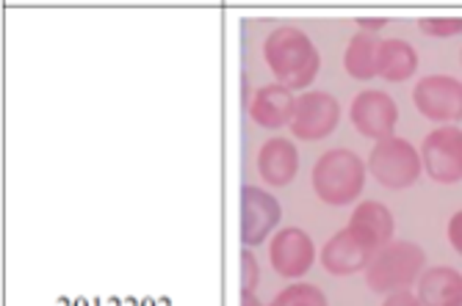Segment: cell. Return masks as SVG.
I'll list each match as a JSON object with an SVG mask.
<instances>
[{"instance_id": "1", "label": "cell", "mask_w": 462, "mask_h": 306, "mask_svg": "<svg viewBox=\"0 0 462 306\" xmlns=\"http://www.w3.org/2000/svg\"><path fill=\"white\" fill-rule=\"evenodd\" d=\"M263 58L285 89H308L321 69V56L305 31L282 25L269 33L263 45Z\"/></svg>"}, {"instance_id": "2", "label": "cell", "mask_w": 462, "mask_h": 306, "mask_svg": "<svg viewBox=\"0 0 462 306\" xmlns=\"http://www.w3.org/2000/svg\"><path fill=\"white\" fill-rule=\"evenodd\" d=\"M427 266V254L418 243L391 240L374 254L371 266L365 268V284L374 292H402L418 284Z\"/></svg>"}, {"instance_id": "3", "label": "cell", "mask_w": 462, "mask_h": 306, "mask_svg": "<svg viewBox=\"0 0 462 306\" xmlns=\"http://www.w3.org/2000/svg\"><path fill=\"white\" fill-rule=\"evenodd\" d=\"M365 185V163L352 149H329L313 166V191L327 204H352Z\"/></svg>"}, {"instance_id": "4", "label": "cell", "mask_w": 462, "mask_h": 306, "mask_svg": "<svg viewBox=\"0 0 462 306\" xmlns=\"http://www.w3.org/2000/svg\"><path fill=\"white\" fill-rule=\"evenodd\" d=\"M368 171L374 174V180L391 188V191H402L410 188L424 171V160L421 152H418L410 141L404 139H383L376 141V147L368 155Z\"/></svg>"}, {"instance_id": "5", "label": "cell", "mask_w": 462, "mask_h": 306, "mask_svg": "<svg viewBox=\"0 0 462 306\" xmlns=\"http://www.w3.org/2000/svg\"><path fill=\"white\" fill-rule=\"evenodd\" d=\"M380 240L368 235L365 230L346 224L341 232H335L321 248V266L332 276H352L371 266L374 254L380 251Z\"/></svg>"}, {"instance_id": "6", "label": "cell", "mask_w": 462, "mask_h": 306, "mask_svg": "<svg viewBox=\"0 0 462 306\" xmlns=\"http://www.w3.org/2000/svg\"><path fill=\"white\" fill-rule=\"evenodd\" d=\"M412 103L430 122H462V83L448 75H427L415 83Z\"/></svg>"}, {"instance_id": "7", "label": "cell", "mask_w": 462, "mask_h": 306, "mask_svg": "<svg viewBox=\"0 0 462 306\" xmlns=\"http://www.w3.org/2000/svg\"><path fill=\"white\" fill-rule=\"evenodd\" d=\"M421 160L435 183L454 185L462 180V130L446 124L424 139Z\"/></svg>"}, {"instance_id": "8", "label": "cell", "mask_w": 462, "mask_h": 306, "mask_svg": "<svg viewBox=\"0 0 462 306\" xmlns=\"http://www.w3.org/2000/svg\"><path fill=\"white\" fill-rule=\"evenodd\" d=\"M338 122H341L338 100L327 92H305L302 97H297L291 130L302 141H321L338 127Z\"/></svg>"}, {"instance_id": "9", "label": "cell", "mask_w": 462, "mask_h": 306, "mask_svg": "<svg viewBox=\"0 0 462 306\" xmlns=\"http://www.w3.org/2000/svg\"><path fill=\"white\" fill-rule=\"evenodd\" d=\"M282 210L280 202L258 188V185H244L241 188V243L258 246L269 238V232L280 224Z\"/></svg>"}, {"instance_id": "10", "label": "cell", "mask_w": 462, "mask_h": 306, "mask_svg": "<svg viewBox=\"0 0 462 306\" xmlns=\"http://www.w3.org/2000/svg\"><path fill=\"white\" fill-rule=\"evenodd\" d=\"M352 124L360 136L365 139H374V141H383V139H391L393 130H396V122H399V108L393 103L391 94L385 92H360L355 100H352Z\"/></svg>"}, {"instance_id": "11", "label": "cell", "mask_w": 462, "mask_h": 306, "mask_svg": "<svg viewBox=\"0 0 462 306\" xmlns=\"http://www.w3.org/2000/svg\"><path fill=\"white\" fill-rule=\"evenodd\" d=\"M269 259H272V268L280 276L300 279L313 268L316 248H313V240L308 238V232H302L297 227H288V230H282V232H277L272 238Z\"/></svg>"}, {"instance_id": "12", "label": "cell", "mask_w": 462, "mask_h": 306, "mask_svg": "<svg viewBox=\"0 0 462 306\" xmlns=\"http://www.w3.org/2000/svg\"><path fill=\"white\" fill-rule=\"evenodd\" d=\"M293 111H297V100H293V92L285 89L280 83L263 86V89L255 92L249 105V116L255 124L266 127V130H277L282 124H291Z\"/></svg>"}, {"instance_id": "13", "label": "cell", "mask_w": 462, "mask_h": 306, "mask_svg": "<svg viewBox=\"0 0 462 306\" xmlns=\"http://www.w3.org/2000/svg\"><path fill=\"white\" fill-rule=\"evenodd\" d=\"M258 171H261V177L274 188L288 185L300 171V152L293 147V141L269 139L258 152Z\"/></svg>"}, {"instance_id": "14", "label": "cell", "mask_w": 462, "mask_h": 306, "mask_svg": "<svg viewBox=\"0 0 462 306\" xmlns=\"http://www.w3.org/2000/svg\"><path fill=\"white\" fill-rule=\"evenodd\" d=\"M418 69V53L412 45L402 39H383L380 53H376V75L385 77L388 83H402L412 77Z\"/></svg>"}, {"instance_id": "15", "label": "cell", "mask_w": 462, "mask_h": 306, "mask_svg": "<svg viewBox=\"0 0 462 306\" xmlns=\"http://www.w3.org/2000/svg\"><path fill=\"white\" fill-rule=\"evenodd\" d=\"M418 298L424 306H451L462 298V274L454 268H430L418 279Z\"/></svg>"}, {"instance_id": "16", "label": "cell", "mask_w": 462, "mask_h": 306, "mask_svg": "<svg viewBox=\"0 0 462 306\" xmlns=\"http://www.w3.org/2000/svg\"><path fill=\"white\" fill-rule=\"evenodd\" d=\"M376 53H380V39L376 33L357 31L344 53V67L355 80H371L376 77Z\"/></svg>"}, {"instance_id": "17", "label": "cell", "mask_w": 462, "mask_h": 306, "mask_svg": "<svg viewBox=\"0 0 462 306\" xmlns=\"http://www.w3.org/2000/svg\"><path fill=\"white\" fill-rule=\"evenodd\" d=\"M349 224L374 235L376 240H380V246H388L393 240V215L380 202H360L349 218Z\"/></svg>"}, {"instance_id": "18", "label": "cell", "mask_w": 462, "mask_h": 306, "mask_svg": "<svg viewBox=\"0 0 462 306\" xmlns=\"http://www.w3.org/2000/svg\"><path fill=\"white\" fill-rule=\"evenodd\" d=\"M272 306H327V298L316 284H291L272 301Z\"/></svg>"}, {"instance_id": "19", "label": "cell", "mask_w": 462, "mask_h": 306, "mask_svg": "<svg viewBox=\"0 0 462 306\" xmlns=\"http://www.w3.org/2000/svg\"><path fill=\"white\" fill-rule=\"evenodd\" d=\"M418 31L435 36V39H448L462 33V17H427L418 20Z\"/></svg>"}, {"instance_id": "20", "label": "cell", "mask_w": 462, "mask_h": 306, "mask_svg": "<svg viewBox=\"0 0 462 306\" xmlns=\"http://www.w3.org/2000/svg\"><path fill=\"white\" fill-rule=\"evenodd\" d=\"M258 279H261L258 259L249 254V248H244L241 251V290H252V292H255Z\"/></svg>"}, {"instance_id": "21", "label": "cell", "mask_w": 462, "mask_h": 306, "mask_svg": "<svg viewBox=\"0 0 462 306\" xmlns=\"http://www.w3.org/2000/svg\"><path fill=\"white\" fill-rule=\"evenodd\" d=\"M448 243L454 246L457 254H462V210L454 212V218L448 221Z\"/></svg>"}, {"instance_id": "22", "label": "cell", "mask_w": 462, "mask_h": 306, "mask_svg": "<svg viewBox=\"0 0 462 306\" xmlns=\"http://www.w3.org/2000/svg\"><path fill=\"white\" fill-rule=\"evenodd\" d=\"M383 306H424V303H421V298L412 295L410 290H402V292H391Z\"/></svg>"}, {"instance_id": "23", "label": "cell", "mask_w": 462, "mask_h": 306, "mask_svg": "<svg viewBox=\"0 0 462 306\" xmlns=\"http://www.w3.org/2000/svg\"><path fill=\"white\" fill-rule=\"evenodd\" d=\"M388 25V20H357V28L360 31H365V33H376V31H383Z\"/></svg>"}, {"instance_id": "24", "label": "cell", "mask_w": 462, "mask_h": 306, "mask_svg": "<svg viewBox=\"0 0 462 306\" xmlns=\"http://www.w3.org/2000/svg\"><path fill=\"white\" fill-rule=\"evenodd\" d=\"M241 306H263L252 290H241Z\"/></svg>"}, {"instance_id": "25", "label": "cell", "mask_w": 462, "mask_h": 306, "mask_svg": "<svg viewBox=\"0 0 462 306\" xmlns=\"http://www.w3.org/2000/svg\"><path fill=\"white\" fill-rule=\"evenodd\" d=\"M451 306H462V298H457V301H454Z\"/></svg>"}, {"instance_id": "26", "label": "cell", "mask_w": 462, "mask_h": 306, "mask_svg": "<svg viewBox=\"0 0 462 306\" xmlns=\"http://www.w3.org/2000/svg\"><path fill=\"white\" fill-rule=\"evenodd\" d=\"M459 64H462V53H459Z\"/></svg>"}]
</instances>
